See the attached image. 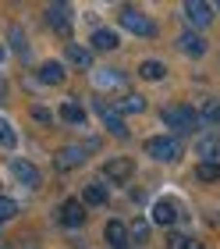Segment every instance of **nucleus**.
<instances>
[{
    "mask_svg": "<svg viewBox=\"0 0 220 249\" xmlns=\"http://www.w3.org/2000/svg\"><path fill=\"white\" fill-rule=\"evenodd\" d=\"M57 221H61L64 228H82V224H85V207H82V199H64L61 210H57Z\"/></svg>",
    "mask_w": 220,
    "mask_h": 249,
    "instance_id": "5",
    "label": "nucleus"
},
{
    "mask_svg": "<svg viewBox=\"0 0 220 249\" xmlns=\"http://www.w3.org/2000/svg\"><path fill=\"white\" fill-rule=\"evenodd\" d=\"M103 235H107L110 249H132V239H128V228H124L121 221H107V228H103Z\"/></svg>",
    "mask_w": 220,
    "mask_h": 249,
    "instance_id": "12",
    "label": "nucleus"
},
{
    "mask_svg": "<svg viewBox=\"0 0 220 249\" xmlns=\"http://www.w3.org/2000/svg\"><path fill=\"white\" fill-rule=\"evenodd\" d=\"M11 43H15V50H18V53H21V57H25V61H29V43H25V32H21L18 25H15V29H11Z\"/></svg>",
    "mask_w": 220,
    "mask_h": 249,
    "instance_id": "27",
    "label": "nucleus"
},
{
    "mask_svg": "<svg viewBox=\"0 0 220 249\" xmlns=\"http://www.w3.org/2000/svg\"><path fill=\"white\" fill-rule=\"evenodd\" d=\"M85 160V146H64L61 153H57V167L61 171H68V167H78Z\"/></svg>",
    "mask_w": 220,
    "mask_h": 249,
    "instance_id": "16",
    "label": "nucleus"
},
{
    "mask_svg": "<svg viewBox=\"0 0 220 249\" xmlns=\"http://www.w3.org/2000/svg\"><path fill=\"white\" fill-rule=\"evenodd\" d=\"M213 11H220V4H217V7H213Z\"/></svg>",
    "mask_w": 220,
    "mask_h": 249,
    "instance_id": "31",
    "label": "nucleus"
},
{
    "mask_svg": "<svg viewBox=\"0 0 220 249\" xmlns=\"http://www.w3.org/2000/svg\"><path fill=\"white\" fill-rule=\"evenodd\" d=\"M138 75L149 78V82H160V78L167 75V64L164 61H142V64H138Z\"/></svg>",
    "mask_w": 220,
    "mask_h": 249,
    "instance_id": "21",
    "label": "nucleus"
},
{
    "mask_svg": "<svg viewBox=\"0 0 220 249\" xmlns=\"http://www.w3.org/2000/svg\"><path fill=\"white\" fill-rule=\"evenodd\" d=\"M46 25L57 29V32H68V25H71V7L68 4H50L46 7Z\"/></svg>",
    "mask_w": 220,
    "mask_h": 249,
    "instance_id": "10",
    "label": "nucleus"
},
{
    "mask_svg": "<svg viewBox=\"0 0 220 249\" xmlns=\"http://www.w3.org/2000/svg\"><path fill=\"white\" fill-rule=\"evenodd\" d=\"M18 146V135H15V124L7 118H0V150H15Z\"/></svg>",
    "mask_w": 220,
    "mask_h": 249,
    "instance_id": "23",
    "label": "nucleus"
},
{
    "mask_svg": "<svg viewBox=\"0 0 220 249\" xmlns=\"http://www.w3.org/2000/svg\"><path fill=\"white\" fill-rule=\"evenodd\" d=\"M61 118L68 124H85V107L78 104V100H64L61 104Z\"/></svg>",
    "mask_w": 220,
    "mask_h": 249,
    "instance_id": "19",
    "label": "nucleus"
},
{
    "mask_svg": "<svg viewBox=\"0 0 220 249\" xmlns=\"http://www.w3.org/2000/svg\"><path fill=\"white\" fill-rule=\"evenodd\" d=\"M103 203H107V185H85L82 207H103Z\"/></svg>",
    "mask_w": 220,
    "mask_h": 249,
    "instance_id": "22",
    "label": "nucleus"
},
{
    "mask_svg": "<svg viewBox=\"0 0 220 249\" xmlns=\"http://www.w3.org/2000/svg\"><path fill=\"white\" fill-rule=\"evenodd\" d=\"M164 121H167V128H174L178 135H188V132L199 128V110L178 104V107H167L164 110Z\"/></svg>",
    "mask_w": 220,
    "mask_h": 249,
    "instance_id": "1",
    "label": "nucleus"
},
{
    "mask_svg": "<svg viewBox=\"0 0 220 249\" xmlns=\"http://www.w3.org/2000/svg\"><path fill=\"white\" fill-rule=\"evenodd\" d=\"M146 153L153 157V160H164V164H174L181 160V142L170 139V135H156V139L146 142Z\"/></svg>",
    "mask_w": 220,
    "mask_h": 249,
    "instance_id": "2",
    "label": "nucleus"
},
{
    "mask_svg": "<svg viewBox=\"0 0 220 249\" xmlns=\"http://www.w3.org/2000/svg\"><path fill=\"white\" fill-rule=\"evenodd\" d=\"M185 18H188L195 29H206L213 21V7L203 4V0H188V4H185Z\"/></svg>",
    "mask_w": 220,
    "mask_h": 249,
    "instance_id": "8",
    "label": "nucleus"
},
{
    "mask_svg": "<svg viewBox=\"0 0 220 249\" xmlns=\"http://www.w3.org/2000/svg\"><path fill=\"white\" fill-rule=\"evenodd\" d=\"M118 47H121V36L114 29H96L92 32V50L107 53V50H118Z\"/></svg>",
    "mask_w": 220,
    "mask_h": 249,
    "instance_id": "13",
    "label": "nucleus"
},
{
    "mask_svg": "<svg viewBox=\"0 0 220 249\" xmlns=\"http://www.w3.org/2000/svg\"><path fill=\"white\" fill-rule=\"evenodd\" d=\"M103 175H107L110 182H128V178L135 175L132 157H114V160H107V164H103Z\"/></svg>",
    "mask_w": 220,
    "mask_h": 249,
    "instance_id": "6",
    "label": "nucleus"
},
{
    "mask_svg": "<svg viewBox=\"0 0 220 249\" xmlns=\"http://www.w3.org/2000/svg\"><path fill=\"white\" fill-rule=\"evenodd\" d=\"M153 221H156V224H164V228H170V224L178 221V203H174V199H167V196H164V199H156V203H153Z\"/></svg>",
    "mask_w": 220,
    "mask_h": 249,
    "instance_id": "11",
    "label": "nucleus"
},
{
    "mask_svg": "<svg viewBox=\"0 0 220 249\" xmlns=\"http://www.w3.org/2000/svg\"><path fill=\"white\" fill-rule=\"evenodd\" d=\"M64 75H68V71H64L61 61H46V64L39 68V82H43V86H61Z\"/></svg>",
    "mask_w": 220,
    "mask_h": 249,
    "instance_id": "17",
    "label": "nucleus"
},
{
    "mask_svg": "<svg viewBox=\"0 0 220 249\" xmlns=\"http://www.w3.org/2000/svg\"><path fill=\"white\" fill-rule=\"evenodd\" d=\"M11 175H15L25 189H39V185H43L39 167H36V164H29V160H21V157H15V160H11Z\"/></svg>",
    "mask_w": 220,
    "mask_h": 249,
    "instance_id": "4",
    "label": "nucleus"
},
{
    "mask_svg": "<svg viewBox=\"0 0 220 249\" xmlns=\"http://www.w3.org/2000/svg\"><path fill=\"white\" fill-rule=\"evenodd\" d=\"M4 57H7V47H4V43H0V64H4Z\"/></svg>",
    "mask_w": 220,
    "mask_h": 249,
    "instance_id": "30",
    "label": "nucleus"
},
{
    "mask_svg": "<svg viewBox=\"0 0 220 249\" xmlns=\"http://www.w3.org/2000/svg\"><path fill=\"white\" fill-rule=\"evenodd\" d=\"M32 118H36V121H43V124H46V121H50V114H46V110H43V107H36V110H32Z\"/></svg>",
    "mask_w": 220,
    "mask_h": 249,
    "instance_id": "29",
    "label": "nucleus"
},
{
    "mask_svg": "<svg viewBox=\"0 0 220 249\" xmlns=\"http://www.w3.org/2000/svg\"><path fill=\"white\" fill-rule=\"evenodd\" d=\"M68 64H75V68H92V50L82 47V43H68Z\"/></svg>",
    "mask_w": 220,
    "mask_h": 249,
    "instance_id": "18",
    "label": "nucleus"
},
{
    "mask_svg": "<svg viewBox=\"0 0 220 249\" xmlns=\"http://www.w3.org/2000/svg\"><path fill=\"white\" fill-rule=\"evenodd\" d=\"M178 50L188 53V57H203L206 53V39L199 36V32H185V36L178 39Z\"/></svg>",
    "mask_w": 220,
    "mask_h": 249,
    "instance_id": "14",
    "label": "nucleus"
},
{
    "mask_svg": "<svg viewBox=\"0 0 220 249\" xmlns=\"http://www.w3.org/2000/svg\"><path fill=\"white\" fill-rule=\"evenodd\" d=\"M146 235H149V224L138 217V221L132 224V239H135V242H146Z\"/></svg>",
    "mask_w": 220,
    "mask_h": 249,
    "instance_id": "28",
    "label": "nucleus"
},
{
    "mask_svg": "<svg viewBox=\"0 0 220 249\" xmlns=\"http://www.w3.org/2000/svg\"><path fill=\"white\" fill-rule=\"evenodd\" d=\"M92 82H96L100 89H121L124 86V75L114 71V68H96V71H92Z\"/></svg>",
    "mask_w": 220,
    "mask_h": 249,
    "instance_id": "15",
    "label": "nucleus"
},
{
    "mask_svg": "<svg viewBox=\"0 0 220 249\" xmlns=\"http://www.w3.org/2000/svg\"><path fill=\"white\" fill-rule=\"evenodd\" d=\"M96 110H100V118H103V124L118 135V139H124L128 135V124H124V118L118 114V107H107V104H96Z\"/></svg>",
    "mask_w": 220,
    "mask_h": 249,
    "instance_id": "9",
    "label": "nucleus"
},
{
    "mask_svg": "<svg viewBox=\"0 0 220 249\" xmlns=\"http://www.w3.org/2000/svg\"><path fill=\"white\" fill-rule=\"evenodd\" d=\"M199 118H206L210 124H220V100H203L199 104Z\"/></svg>",
    "mask_w": 220,
    "mask_h": 249,
    "instance_id": "24",
    "label": "nucleus"
},
{
    "mask_svg": "<svg viewBox=\"0 0 220 249\" xmlns=\"http://www.w3.org/2000/svg\"><path fill=\"white\" fill-rule=\"evenodd\" d=\"M195 178H199V182H220V164H203V160H199Z\"/></svg>",
    "mask_w": 220,
    "mask_h": 249,
    "instance_id": "25",
    "label": "nucleus"
},
{
    "mask_svg": "<svg viewBox=\"0 0 220 249\" xmlns=\"http://www.w3.org/2000/svg\"><path fill=\"white\" fill-rule=\"evenodd\" d=\"M142 110H146V100L135 96V93H124L118 100V114H142Z\"/></svg>",
    "mask_w": 220,
    "mask_h": 249,
    "instance_id": "20",
    "label": "nucleus"
},
{
    "mask_svg": "<svg viewBox=\"0 0 220 249\" xmlns=\"http://www.w3.org/2000/svg\"><path fill=\"white\" fill-rule=\"evenodd\" d=\"M195 153L203 157V164H217V160H220V135H217V132L199 135V142H195Z\"/></svg>",
    "mask_w": 220,
    "mask_h": 249,
    "instance_id": "7",
    "label": "nucleus"
},
{
    "mask_svg": "<svg viewBox=\"0 0 220 249\" xmlns=\"http://www.w3.org/2000/svg\"><path fill=\"white\" fill-rule=\"evenodd\" d=\"M18 217V203L11 199V196H0V224L4 221H15Z\"/></svg>",
    "mask_w": 220,
    "mask_h": 249,
    "instance_id": "26",
    "label": "nucleus"
},
{
    "mask_svg": "<svg viewBox=\"0 0 220 249\" xmlns=\"http://www.w3.org/2000/svg\"><path fill=\"white\" fill-rule=\"evenodd\" d=\"M118 21H121V25L128 29V32H135V36H146V39H153V36H156V25L142 15V11H135V7H121Z\"/></svg>",
    "mask_w": 220,
    "mask_h": 249,
    "instance_id": "3",
    "label": "nucleus"
}]
</instances>
